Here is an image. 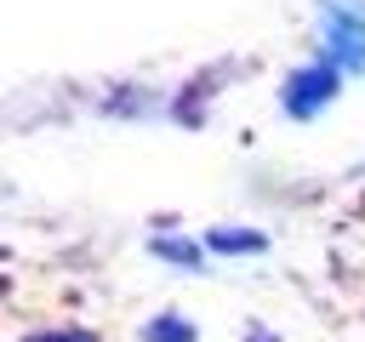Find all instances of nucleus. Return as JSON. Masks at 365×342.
I'll use <instances>...</instances> for the list:
<instances>
[{
    "label": "nucleus",
    "instance_id": "nucleus-1",
    "mask_svg": "<svg viewBox=\"0 0 365 342\" xmlns=\"http://www.w3.org/2000/svg\"><path fill=\"white\" fill-rule=\"evenodd\" d=\"M319 57L365 74V0H319Z\"/></svg>",
    "mask_w": 365,
    "mask_h": 342
},
{
    "label": "nucleus",
    "instance_id": "nucleus-2",
    "mask_svg": "<svg viewBox=\"0 0 365 342\" xmlns=\"http://www.w3.org/2000/svg\"><path fill=\"white\" fill-rule=\"evenodd\" d=\"M336 91H342V68L319 57V63H302V68L285 74V86H279V108H285L291 120H314L319 108L336 103Z\"/></svg>",
    "mask_w": 365,
    "mask_h": 342
},
{
    "label": "nucleus",
    "instance_id": "nucleus-3",
    "mask_svg": "<svg viewBox=\"0 0 365 342\" xmlns=\"http://www.w3.org/2000/svg\"><path fill=\"white\" fill-rule=\"evenodd\" d=\"M205 245L211 251H228V256H262L268 251V234L262 228H211Z\"/></svg>",
    "mask_w": 365,
    "mask_h": 342
},
{
    "label": "nucleus",
    "instance_id": "nucleus-4",
    "mask_svg": "<svg viewBox=\"0 0 365 342\" xmlns=\"http://www.w3.org/2000/svg\"><path fill=\"white\" fill-rule=\"evenodd\" d=\"M160 262H171V268H188V274H205V256H200V245L194 239H171V234H160L154 245H148Z\"/></svg>",
    "mask_w": 365,
    "mask_h": 342
},
{
    "label": "nucleus",
    "instance_id": "nucleus-5",
    "mask_svg": "<svg viewBox=\"0 0 365 342\" xmlns=\"http://www.w3.org/2000/svg\"><path fill=\"white\" fill-rule=\"evenodd\" d=\"M143 342H200V331H194V319H182V314H154V319L143 325Z\"/></svg>",
    "mask_w": 365,
    "mask_h": 342
},
{
    "label": "nucleus",
    "instance_id": "nucleus-6",
    "mask_svg": "<svg viewBox=\"0 0 365 342\" xmlns=\"http://www.w3.org/2000/svg\"><path fill=\"white\" fill-rule=\"evenodd\" d=\"M34 342H97V336H86V331H46V336H34Z\"/></svg>",
    "mask_w": 365,
    "mask_h": 342
},
{
    "label": "nucleus",
    "instance_id": "nucleus-7",
    "mask_svg": "<svg viewBox=\"0 0 365 342\" xmlns=\"http://www.w3.org/2000/svg\"><path fill=\"white\" fill-rule=\"evenodd\" d=\"M251 342H274V336H262V331H251Z\"/></svg>",
    "mask_w": 365,
    "mask_h": 342
}]
</instances>
